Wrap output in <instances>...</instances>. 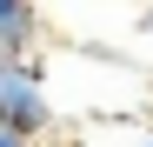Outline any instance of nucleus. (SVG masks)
<instances>
[{
    "mask_svg": "<svg viewBox=\"0 0 153 147\" xmlns=\"http://www.w3.org/2000/svg\"><path fill=\"white\" fill-rule=\"evenodd\" d=\"M47 120H53V107H47V87H40V74H33L27 60H0V127L33 140Z\"/></svg>",
    "mask_w": 153,
    "mask_h": 147,
    "instance_id": "nucleus-1",
    "label": "nucleus"
},
{
    "mask_svg": "<svg viewBox=\"0 0 153 147\" xmlns=\"http://www.w3.org/2000/svg\"><path fill=\"white\" fill-rule=\"evenodd\" d=\"M33 40V0H0V60H13Z\"/></svg>",
    "mask_w": 153,
    "mask_h": 147,
    "instance_id": "nucleus-2",
    "label": "nucleus"
},
{
    "mask_svg": "<svg viewBox=\"0 0 153 147\" xmlns=\"http://www.w3.org/2000/svg\"><path fill=\"white\" fill-rule=\"evenodd\" d=\"M0 147H33L27 134H7V127H0Z\"/></svg>",
    "mask_w": 153,
    "mask_h": 147,
    "instance_id": "nucleus-3",
    "label": "nucleus"
},
{
    "mask_svg": "<svg viewBox=\"0 0 153 147\" xmlns=\"http://www.w3.org/2000/svg\"><path fill=\"white\" fill-rule=\"evenodd\" d=\"M140 27H146V34H153V7H146V20H140Z\"/></svg>",
    "mask_w": 153,
    "mask_h": 147,
    "instance_id": "nucleus-4",
    "label": "nucleus"
},
{
    "mask_svg": "<svg viewBox=\"0 0 153 147\" xmlns=\"http://www.w3.org/2000/svg\"><path fill=\"white\" fill-rule=\"evenodd\" d=\"M140 147H153V134H146V140H140Z\"/></svg>",
    "mask_w": 153,
    "mask_h": 147,
    "instance_id": "nucleus-5",
    "label": "nucleus"
}]
</instances>
